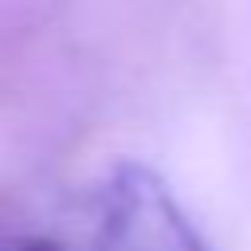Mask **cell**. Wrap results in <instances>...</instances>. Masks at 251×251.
<instances>
[{
  "label": "cell",
  "instance_id": "cell-1",
  "mask_svg": "<svg viewBox=\"0 0 251 251\" xmlns=\"http://www.w3.org/2000/svg\"><path fill=\"white\" fill-rule=\"evenodd\" d=\"M98 251H212L173 188L137 161L114 165L98 200Z\"/></svg>",
  "mask_w": 251,
  "mask_h": 251
},
{
  "label": "cell",
  "instance_id": "cell-2",
  "mask_svg": "<svg viewBox=\"0 0 251 251\" xmlns=\"http://www.w3.org/2000/svg\"><path fill=\"white\" fill-rule=\"evenodd\" d=\"M24 251H63V247H59L55 239H31V243H27Z\"/></svg>",
  "mask_w": 251,
  "mask_h": 251
}]
</instances>
